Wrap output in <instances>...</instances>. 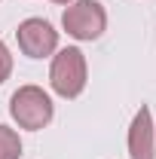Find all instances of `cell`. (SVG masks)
<instances>
[{
	"instance_id": "3",
	"label": "cell",
	"mask_w": 156,
	"mask_h": 159,
	"mask_svg": "<svg viewBox=\"0 0 156 159\" xmlns=\"http://www.w3.org/2000/svg\"><path fill=\"white\" fill-rule=\"evenodd\" d=\"M61 28L74 40H98L107 28V12L98 0H71L61 16Z\"/></svg>"
},
{
	"instance_id": "5",
	"label": "cell",
	"mask_w": 156,
	"mask_h": 159,
	"mask_svg": "<svg viewBox=\"0 0 156 159\" xmlns=\"http://www.w3.org/2000/svg\"><path fill=\"white\" fill-rule=\"evenodd\" d=\"M129 159H156L153 153V116L150 107L141 104L135 113L132 125H129Z\"/></svg>"
},
{
	"instance_id": "6",
	"label": "cell",
	"mask_w": 156,
	"mask_h": 159,
	"mask_svg": "<svg viewBox=\"0 0 156 159\" xmlns=\"http://www.w3.org/2000/svg\"><path fill=\"white\" fill-rule=\"evenodd\" d=\"M21 156V141L9 125H0V159H19Z\"/></svg>"
},
{
	"instance_id": "4",
	"label": "cell",
	"mask_w": 156,
	"mask_h": 159,
	"mask_svg": "<svg viewBox=\"0 0 156 159\" xmlns=\"http://www.w3.org/2000/svg\"><path fill=\"white\" fill-rule=\"evenodd\" d=\"M16 40L28 58H46L58 49V31L43 19H25L16 28Z\"/></svg>"
},
{
	"instance_id": "2",
	"label": "cell",
	"mask_w": 156,
	"mask_h": 159,
	"mask_svg": "<svg viewBox=\"0 0 156 159\" xmlns=\"http://www.w3.org/2000/svg\"><path fill=\"white\" fill-rule=\"evenodd\" d=\"M49 83H52V92L61 95V98H77L80 92L86 89V55L80 52L77 46L61 49L58 55L52 58Z\"/></svg>"
},
{
	"instance_id": "1",
	"label": "cell",
	"mask_w": 156,
	"mask_h": 159,
	"mask_svg": "<svg viewBox=\"0 0 156 159\" xmlns=\"http://www.w3.org/2000/svg\"><path fill=\"white\" fill-rule=\"evenodd\" d=\"M9 113L19 122V129L40 132V129H46V125L52 122L55 104H52V98H49L40 86H21L19 92L9 98Z\"/></svg>"
},
{
	"instance_id": "8",
	"label": "cell",
	"mask_w": 156,
	"mask_h": 159,
	"mask_svg": "<svg viewBox=\"0 0 156 159\" xmlns=\"http://www.w3.org/2000/svg\"><path fill=\"white\" fill-rule=\"evenodd\" d=\"M52 3H71V0H52Z\"/></svg>"
},
{
	"instance_id": "7",
	"label": "cell",
	"mask_w": 156,
	"mask_h": 159,
	"mask_svg": "<svg viewBox=\"0 0 156 159\" xmlns=\"http://www.w3.org/2000/svg\"><path fill=\"white\" fill-rule=\"evenodd\" d=\"M9 74H12V55H9V49H6V43L0 40V86L9 80Z\"/></svg>"
}]
</instances>
